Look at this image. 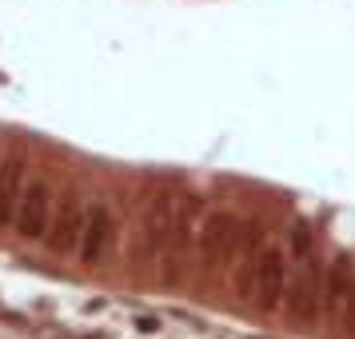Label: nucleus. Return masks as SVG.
Instances as JSON below:
<instances>
[{"mask_svg":"<svg viewBox=\"0 0 355 339\" xmlns=\"http://www.w3.org/2000/svg\"><path fill=\"white\" fill-rule=\"evenodd\" d=\"M112 240H116V220H112V208L92 200L88 204V224H84V240H80V263H100V259L112 252Z\"/></svg>","mask_w":355,"mask_h":339,"instance_id":"obj_7","label":"nucleus"},{"mask_svg":"<svg viewBox=\"0 0 355 339\" xmlns=\"http://www.w3.org/2000/svg\"><path fill=\"white\" fill-rule=\"evenodd\" d=\"M24 176H28V164L20 152H8L0 160V227H12L20 208V195H24Z\"/></svg>","mask_w":355,"mask_h":339,"instance_id":"obj_8","label":"nucleus"},{"mask_svg":"<svg viewBox=\"0 0 355 339\" xmlns=\"http://www.w3.org/2000/svg\"><path fill=\"white\" fill-rule=\"evenodd\" d=\"M196 220H200V200L196 195H180V224H176V243L172 247H188L192 243Z\"/></svg>","mask_w":355,"mask_h":339,"instance_id":"obj_11","label":"nucleus"},{"mask_svg":"<svg viewBox=\"0 0 355 339\" xmlns=\"http://www.w3.org/2000/svg\"><path fill=\"white\" fill-rule=\"evenodd\" d=\"M343 323L355 331V284H352V295H347V304H343Z\"/></svg>","mask_w":355,"mask_h":339,"instance_id":"obj_13","label":"nucleus"},{"mask_svg":"<svg viewBox=\"0 0 355 339\" xmlns=\"http://www.w3.org/2000/svg\"><path fill=\"white\" fill-rule=\"evenodd\" d=\"M352 284H355V263L347 256H336L331 263H327V275H323L320 315H336V311H343L347 295H352Z\"/></svg>","mask_w":355,"mask_h":339,"instance_id":"obj_9","label":"nucleus"},{"mask_svg":"<svg viewBox=\"0 0 355 339\" xmlns=\"http://www.w3.org/2000/svg\"><path fill=\"white\" fill-rule=\"evenodd\" d=\"M291 259L284 256L279 243H259L256 256L248 259V272L240 279V291L256 304V311H275L279 299L288 295V279H291Z\"/></svg>","mask_w":355,"mask_h":339,"instance_id":"obj_1","label":"nucleus"},{"mask_svg":"<svg viewBox=\"0 0 355 339\" xmlns=\"http://www.w3.org/2000/svg\"><path fill=\"white\" fill-rule=\"evenodd\" d=\"M291 279H288V315L291 320H311L323 304V275L327 268L320 263V256H307V259H291Z\"/></svg>","mask_w":355,"mask_h":339,"instance_id":"obj_2","label":"nucleus"},{"mask_svg":"<svg viewBox=\"0 0 355 339\" xmlns=\"http://www.w3.org/2000/svg\"><path fill=\"white\" fill-rule=\"evenodd\" d=\"M84 224H88V204H84L80 195L72 192L60 204V211L52 216V227L44 243H49L56 256H68V252H80V240H84Z\"/></svg>","mask_w":355,"mask_h":339,"instance_id":"obj_5","label":"nucleus"},{"mask_svg":"<svg viewBox=\"0 0 355 339\" xmlns=\"http://www.w3.org/2000/svg\"><path fill=\"white\" fill-rule=\"evenodd\" d=\"M176 224H180V195L160 192L144 211V240L152 252H164L176 243Z\"/></svg>","mask_w":355,"mask_h":339,"instance_id":"obj_6","label":"nucleus"},{"mask_svg":"<svg viewBox=\"0 0 355 339\" xmlns=\"http://www.w3.org/2000/svg\"><path fill=\"white\" fill-rule=\"evenodd\" d=\"M240 247V220L232 211H220V216H208V224L200 232V256H204V268L211 272H224L232 256Z\"/></svg>","mask_w":355,"mask_h":339,"instance_id":"obj_4","label":"nucleus"},{"mask_svg":"<svg viewBox=\"0 0 355 339\" xmlns=\"http://www.w3.org/2000/svg\"><path fill=\"white\" fill-rule=\"evenodd\" d=\"M315 256V227L307 216H295L288 227V259H307Z\"/></svg>","mask_w":355,"mask_h":339,"instance_id":"obj_10","label":"nucleus"},{"mask_svg":"<svg viewBox=\"0 0 355 339\" xmlns=\"http://www.w3.org/2000/svg\"><path fill=\"white\" fill-rule=\"evenodd\" d=\"M49 227H52V184L44 176H36V180L24 184L12 232H17L20 240H44Z\"/></svg>","mask_w":355,"mask_h":339,"instance_id":"obj_3","label":"nucleus"},{"mask_svg":"<svg viewBox=\"0 0 355 339\" xmlns=\"http://www.w3.org/2000/svg\"><path fill=\"white\" fill-rule=\"evenodd\" d=\"M132 327H136L140 336H156V331H160V320H152V315H136Z\"/></svg>","mask_w":355,"mask_h":339,"instance_id":"obj_12","label":"nucleus"}]
</instances>
